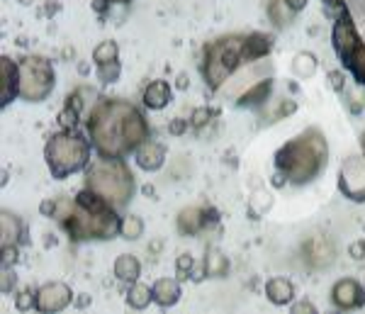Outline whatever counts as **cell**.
Returning a JSON list of instances; mask_svg holds the SVG:
<instances>
[{
	"label": "cell",
	"instance_id": "1",
	"mask_svg": "<svg viewBox=\"0 0 365 314\" xmlns=\"http://www.w3.org/2000/svg\"><path fill=\"white\" fill-rule=\"evenodd\" d=\"M86 127L93 149L105 158H125L149 139V122L137 105L117 98H100Z\"/></svg>",
	"mask_w": 365,
	"mask_h": 314
},
{
	"label": "cell",
	"instance_id": "2",
	"mask_svg": "<svg viewBox=\"0 0 365 314\" xmlns=\"http://www.w3.org/2000/svg\"><path fill=\"white\" fill-rule=\"evenodd\" d=\"M51 219H56L73 241H110L122 234L125 217H120V210L83 188L76 198H56Z\"/></svg>",
	"mask_w": 365,
	"mask_h": 314
},
{
	"label": "cell",
	"instance_id": "3",
	"mask_svg": "<svg viewBox=\"0 0 365 314\" xmlns=\"http://www.w3.org/2000/svg\"><path fill=\"white\" fill-rule=\"evenodd\" d=\"M329 158L327 139L319 129L309 127L275 151V168L287 183L307 186L324 171Z\"/></svg>",
	"mask_w": 365,
	"mask_h": 314
},
{
	"label": "cell",
	"instance_id": "4",
	"mask_svg": "<svg viewBox=\"0 0 365 314\" xmlns=\"http://www.w3.org/2000/svg\"><path fill=\"white\" fill-rule=\"evenodd\" d=\"M86 188L96 193L103 203H108L115 210H125L134 198V176L127 168L122 158H105L100 156L96 163L88 166Z\"/></svg>",
	"mask_w": 365,
	"mask_h": 314
},
{
	"label": "cell",
	"instance_id": "5",
	"mask_svg": "<svg viewBox=\"0 0 365 314\" xmlns=\"http://www.w3.org/2000/svg\"><path fill=\"white\" fill-rule=\"evenodd\" d=\"M91 139H86L78 129H61L51 134L44 146V161L49 166V173L56 181L78 173L91 163Z\"/></svg>",
	"mask_w": 365,
	"mask_h": 314
},
{
	"label": "cell",
	"instance_id": "6",
	"mask_svg": "<svg viewBox=\"0 0 365 314\" xmlns=\"http://www.w3.org/2000/svg\"><path fill=\"white\" fill-rule=\"evenodd\" d=\"M244 41L246 34H227L205 46L202 76L210 88H222L241 66H246Z\"/></svg>",
	"mask_w": 365,
	"mask_h": 314
},
{
	"label": "cell",
	"instance_id": "7",
	"mask_svg": "<svg viewBox=\"0 0 365 314\" xmlns=\"http://www.w3.org/2000/svg\"><path fill=\"white\" fill-rule=\"evenodd\" d=\"M331 41H334V49L344 64L346 71H351L353 78H356L361 86L365 88V41L358 34V27L353 22L351 13H341L334 22L331 29Z\"/></svg>",
	"mask_w": 365,
	"mask_h": 314
},
{
	"label": "cell",
	"instance_id": "8",
	"mask_svg": "<svg viewBox=\"0 0 365 314\" xmlns=\"http://www.w3.org/2000/svg\"><path fill=\"white\" fill-rule=\"evenodd\" d=\"M54 66L44 56H25L20 61V98L25 103H42L54 91Z\"/></svg>",
	"mask_w": 365,
	"mask_h": 314
},
{
	"label": "cell",
	"instance_id": "9",
	"mask_svg": "<svg viewBox=\"0 0 365 314\" xmlns=\"http://www.w3.org/2000/svg\"><path fill=\"white\" fill-rule=\"evenodd\" d=\"M339 191L353 203H365V153H353L341 163Z\"/></svg>",
	"mask_w": 365,
	"mask_h": 314
},
{
	"label": "cell",
	"instance_id": "10",
	"mask_svg": "<svg viewBox=\"0 0 365 314\" xmlns=\"http://www.w3.org/2000/svg\"><path fill=\"white\" fill-rule=\"evenodd\" d=\"M73 302V293L66 283H46L37 290V310L44 312V314H54V312H61L71 307Z\"/></svg>",
	"mask_w": 365,
	"mask_h": 314
},
{
	"label": "cell",
	"instance_id": "11",
	"mask_svg": "<svg viewBox=\"0 0 365 314\" xmlns=\"http://www.w3.org/2000/svg\"><path fill=\"white\" fill-rule=\"evenodd\" d=\"M302 258L309 268L324 270L336 260V246L327 236H312L302 244Z\"/></svg>",
	"mask_w": 365,
	"mask_h": 314
},
{
	"label": "cell",
	"instance_id": "12",
	"mask_svg": "<svg viewBox=\"0 0 365 314\" xmlns=\"http://www.w3.org/2000/svg\"><path fill=\"white\" fill-rule=\"evenodd\" d=\"M15 98H20V61L3 56L0 59V105L8 108Z\"/></svg>",
	"mask_w": 365,
	"mask_h": 314
},
{
	"label": "cell",
	"instance_id": "13",
	"mask_svg": "<svg viewBox=\"0 0 365 314\" xmlns=\"http://www.w3.org/2000/svg\"><path fill=\"white\" fill-rule=\"evenodd\" d=\"M331 302L339 310H356L365 302V290L353 278H341L336 285L331 288Z\"/></svg>",
	"mask_w": 365,
	"mask_h": 314
},
{
	"label": "cell",
	"instance_id": "14",
	"mask_svg": "<svg viewBox=\"0 0 365 314\" xmlns=\"http://www.w3.org/2000/svg\"><path fill=\"white\" fill-rule=\"evenodd\" d=\"M134 161H137V166L141 171L154 173V171L163 168V163H166V146L158 144V141L146 139L144 144L134 151Z\"/></svg>",
	"mask_w": 365,
	"mask_h": 314
},
{
	"label": "cell",
	"instance_id": "15",
	"mask_svg": "<svg viewBox=\"0 0 365 314\" xmlns=\"http://www.w3.org/2000/svg\"><path fill=\"white\" fill-rule=\"evenodd\" d=\"M207 224H210V210H202V207H195V205L182 207L178 212V217H175V227L185 236L197 234L200 229H205Z\"/></svg>",
	"mask_w": 365,
	"mask_h": 314
},
{
	"label": "cell",
	"instance_id": "16",
	"mask_svg": "<svg viewBox=\"0 0 365 314\" xmlns=\"http://www.w3.org/2000/svg\"><path fill=\"white\" fill-rule=\"evenodd\" d=\"M273 44H275V37L268 32H251L246 34V41H244V56H246V64H256V61H263L270 51H273Z\"/></svg>",
	"mask_w": 365,
	"mask_h": 314
},
{
	"label": "cell",
	"instance_id": "17",
	"mask_svg": "<svg viewBox=\"0 0 365 314\" xmlns=\"http://www.w3.org/2000/svg\"><path fill=\"white\" fill-rule=\"evenodd\" d=\"M25 241V222L10 210L0 215V244L3 246H20Z\"/></svg>",
	"mask_w": 365,
	"mask_h": 314
},
{
	"label": "cell",
	"instance_id": "18",
	"mask_svg": "<svg viewBox=\"0 0 365 314\" xmlns=\"http://www.w3.org/2000/svg\"><path fill=\"white\" fill-rule=\"evenodd\" d=\"M151 290H154V302L158 307H163V310L178 305L182 295V288L175 278H158L154 285H151Z\"/></svg>",
	"mask_w": 365,
	"mask_h": 314
},
{
	"label": "cell",
	"instance_id": "19",
	"mask_svg": "<svg viewBox=\"0 0 365 314\" xmlns=\"http://www.w3.org/2000/svg\"><path fill=\"white\" fill-rule=\"evenodd\" d=\"M170 100H173L170 86L161 78L151 81L149 86L144 88V96H141V103H144L146 110H163V108H168Z\"/></svg>",
	"mask_w": 365,
	"mask_h": 314
},
{
	"label": "cell",
	"instance_id": "20",
	"mask_svg": "<svg viewBox=\"0 0 365 314\" xmlns=\"http://www.w3.org/2000/svg\"><path fill=\"white\" fill-rule=\"evenodd\" d=\"M266 298L270 305L282 307V305H290L295 300V285H292L287 278H270L266 283Z\"/></svg>",
	"mask_w": 365,
	"mask_h": 314
},
{
	"label": "cell",
	"instance_id": "21",
	"mask_svg": "<svg viewBox=\"0 0 365 314\" xmlns=\"http://www.w3.org/2000/svg\"><path fill=\"white\" fill-rule=\"evenodd\" d=\"M270 93H273V78L268 76V78H261L258 83H253L249 91L237 100V105L239 108H258V105H263L266 100H270Z\"/></svg>",
	"mask_w": 365,
	"mask_h": 314
},
{
	"label": "cell",
	"instance_id": "22",
	"mask_svg": "<svg viewBox=\"0 0 365 314\" xmlns=\"http://www.w3.org/2000/svg\"><path fill=\"white\" fill-rule=\"evenodd\" d=\"M113 270H115L117 280L129 283V285H132V283H137L139 275H141V263H139L137 256H132V253H122V256H117Z\"/></svg>",
	"mask_w": 365,
	"mask_h": 314
},
{
	"label": "cell",
	"instance_id": "23",
	"mask_svg": "<svg viewBox=\"0 0 365 314\" xmlns=\"http://www.w3.org/2000/svg\"><path fill=\"white\" fill-rule=\"evenodd\" d=\"M202 273H205V278H227L229 260L220 248H207L205 263H202Z\"/></svg>",
	"mask_w": 365,
	"mask_h": 314
},
{
	"label": "cell",
	"instance_id": "24",
	"mask_svg": "<svg viewBox=\"0 0 365 314\" xmlns=\"http://www.w3.org/2000/svg\"><path fill=\"white\" fill-rule=\"evenodd\" d=\"M93 61H96L98 69H105V66H115L120 64V49L113 39H105L93 49Z\"/></svg>",
	"mask_w": 365,
	"mask_h": 314
},
{
	"label": "cell",
	"instance_id": "25",
	"mask_svg": "<svg viewBox=\"0 0 365 314\" xmlns=\"http://www.w3.org/2000/svg\"><path fill=\"white\" fill-rule=\"evenodd\" d=\"M154 302V290L149 285H144V283H132L127 290V305L132 307V310H146V307Z\"/></svg>",
	"mask_w": 365,
	"mask_h": 314
},
{
	"label": "cell",
	"instance_id": "26",
	"mask_svg": "<svg viewBox=\"0 0 365 314\" xmlns=\"http://www.w3.org/2000/svg\"><path fill=\"white\" fill-rule=\"evenodd\" d=\"M268 17L270 22H273L275 27H287L292 22V17H295V10H290V5L285 3V0H270L268 5Z\"/></svg>",
	"mask_w": 365,
	"mask_h": 314
},
{
	"label": "cell",
	"instance_id": "27",
	"mask_svg": "<svg viewBox=\"0 0 365 314\" xmlns=\"http://www.w3.org/2000/svg\"><path fill=\"white\" fill-rule=\"evenodd\" d=\"M292 71H295L297 78H312L317 74V56L309 54V51H299L292 59Z\"/></svg>",
	"mask_w": 365,
	"mask_h": 314
},
{
	"label": "cell",
	"instance_id": "28",
	"mask_svg": "<svg viewBox=\"0 0 365 314\" xmlns=\"http://www.w3.org/2000/svg\"><path fill=\"white\" fill-rule=\"evenodd\" d=\"M141 234H144V219L137 215H127L122 219V239L137 241Z\"/></svg>",
	"mask_w": 365,
	"mask_h": 314
},
{
	"label": "cell",
	"instance_id": "29",
	"mask_svg": "<svg viewBox=\"0 0 365 314\" xmlns=\"http://www.w3.org/2000/svg\"><path fill=\"white\" fill-rule=\"evenodd\" d=\"M15 307L20 312L37 310V293H32V290H22V293H17L15 295Z\"/></svg>",
	"mask_w": 365,
	"mask_h": 314
},
{
	"label": "cell",
	"instance_id": "30",
	"mask_svg": "<svg viewBox=\"0 0 365 314\" xmlns=\"http://www.w3.org/2000/svg\"><path fill=\"white\" fill-rule=\"evenodd\" d=\"M192 268H195V258H192V253H180V256L175 258V273H178L180 278H190Z\"/></svg>",
	"mask_w": 365,
	"mask_h": 314
},
{
	"label": "cell",
	"instance_id": "31",
	"mask_svg": "<svg viewBox=\"0 0 365 314\" xmlns=\"http://www.w3.org/2000/svg\"><path fill=\"white\" fill-rule=\"evenodd\" d=\"M81 122L78 112H76L73 108H63V112H58V124H61V129H76V124Z\"/></svg>",
	"mask_w": 365,
	"mask_h": 314
},
{
	"label": "cell",
	"instance_id": "32",
	"mask_svg": "<svg viewBox=\"0 0 365 314\" xmlns=\"http://www.w3.org/2000/svg\"><path fill=\"white\" fill-rule=\"evenodd\" d=\"M270 203H273V198H270L268 193H256L253 195V200H251V210L256 212V215H263V212H268V207Z\"/></svg>",
	"mask_w": 365,
	"mask_h": 314
},
{
	"label": "cell",
	"instance_id": "33",
	"mask_svg": "<svg viewBox=\"0 0 365 314\" xmlns=\"http://www.w3.org/2000/svg\"><path fill=\"white\" fill-rule=\"evenodd\" d=\"M212 120H215V110H210V108H200V110H195L192 112V127L195 129H202L205 124H210Z\"/></svg>",
	"mask_w": 365,
	"mask_h": 314
},
{
	"label": "cell",
	"instance_id": "34",
	"mask_svg": "<svg viewBox=\"0 0 365 314\" xmlns=\"http://www.w3.org/2000/svg\"><path fill=\"white\" fill-rule=\"evenodd\" d=\"M0 285H3V293H10L15 288V273L13 265H3V278H0Z\"/></svg>",
	"mask_w": 365,
	"mask_h": 314
},
{
	"label": "cell",
	"instance_id": "35",
	"mask_svg": "<svg viewBox=\"0 0 365 314\" xmlns=\"http://www.w3.org/2000/svg\"><path fill=\"white\" fill-rule=\"evenodd\" d=\"M17 260H20V248L3 246V265H15Z\"/></svg>",
	"mask_w": 365,
	"mask_h": 314
},
{
	"label": "cell",
	"instance_id": "36",
	"mask_svg": "<svg viewBox=\"0 0 365 314\" xmlns=\"http://www.w3.org/2000/svg\"><path fill=\"white\" fill-rule=\"evenodd\" d=\"M187 129V120H182V117H175V120H170V124H168V132L173 134H182Z\"/></svg>",
	"mask_w": 365,
	"mask_h": 314
},
{
	"label": "cell",
	"instance_id": "37",
	"mask_svg": "<svg viewBox=\"0 0 365 314\" xmlns=\"http://www.w3.org/2000/svg\"><path fill=\"white\" fill-rule=\"evenodd\" d=\"M329 86H331L334 91H344V74H341V71H331V74H329Z\"/></svg>",
	"mask_w": 365,
	"mask_h": 314
},
{
	"label": "cell",
	"instance_id": "38",
	"mask_svg": "<svg viewBox=\"0 0 365 314\" xmlns=\"http://www.w3.org/2000/svg\"><path fill=\"white\" fill-rule=\"evenodd\" d=\"M349 253H351L353 258H358V260L365 258V241H356V244H351Z\"/></svg>",
	"mask_w": 365,
	"mask_h": 314
},
{
	"label": "cell",
	"instance_id": "39",
	"mask_svg": "<svg viewBox=\"0 0 365 314\" xmlns=\"http://www.w3.org/2000/svg\"><path fill=\"white\" fill-rule=\"evenodd\" d=\"M299 312H309V314H314L317 310H314V307L309 305V302H299V305H295V307H292V314H299Z\"/></svg>",
	"mask_w": 365,
	"mask_h": 314
},
{
	"label": "cell",
	"instance_id": "40",
	"mask_svg": "<svg viewBox=\"0 0 365 314\" xmlns=\"http://www.w3.org/2000/svg\"><path fill=\"white\" fill-rule=\"evenodd\" d=\"M287 5H290V10H295V13H299V10H304L307 8V3L309 0H285Z\"/></svg>",
	"mask_w": 365,
	"mask_h": 314
},
{
	"label": "cell",
	"instance_id": "41",
	"mask_svg": "<svg viewBox=\"0 0 365 314\" xmlns=\"http://www.w3.org/2000/svg\"><path fill=\"white\" fill-rule=\"evenodd\" d=\"M324 3H327V8H334V10H339V13H346L344 0H324Z\"/></svg>",
	"mask_w": 365,
	"mask_h": 314
},
{
	"label": "cell",
	"instance_id": "42",
	"mask_svg": "<svg viewBox=\"0 0 365 314\" xmlns=\"http://www.w3.org/2000/svg\"><path fill=\"white\" fill-rule=\"evenodd\" d=\"M39 212H44L46 217L54 215V200H49V203H42V205H39Z\"/></svg>",
	"mask_w": 365,
	"mask_h": 314
},
{
	"label": "cell",
	"instance_id": "43",
	"mask_svg": "<svg viewBox=\"0 0 365 314\" xmlns=\"http://www.w3.org/2000/svg\"><path fill=\"white\" fill-rule=\"evenodd\" d=\"M132 3V0H110V5H127Z\"/></svg>",
	"mask_w": 365,
	"mask_h": 314
},
{
	"label": "cell",
	"instance_id": "44",
	"mask_svg": "<svg viewBox=\"0 0 365 314\" xmlns=\"http://www.w3.org/2000/svg\"><path fill=\"white\" fill-rule=\"evenodd\" d=\"M363 146H365V132H363Z\"/></svg>",
	"mask_w": 365,
	"mask_h": 314
}]
</instances>
